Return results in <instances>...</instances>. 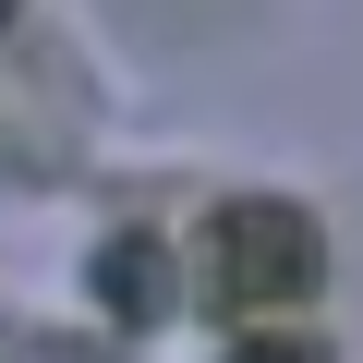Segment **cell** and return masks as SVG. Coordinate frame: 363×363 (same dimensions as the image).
I'll return each instance as SVG.
<instances>
[{"label":"cell","instance_id":"obj_1","mask_svg":"<svg viewBox=\"0 0 363 363\" xmlns=\"http://www.w3.org/2000/svg\"><path fill=\"white\" fill-rule=\"evenodd\" d=\"M194 267H206V279H194L206 303H230V315H267V303H303V291H315L327 242H315V218H303V206H279V194H242V206H218V218H206Z\"/></svg>","mask_w":363,"mask_h":363},{"label":"cell","instance_id":"obj_2","mask_svg":"<svg viewBox=\"0 0 363 363\" xmlns=\"http://www.w3.org/2000/svg\"><path fill=\"white\" fill-rule=\"evenodd\" d=\"M230 363H327V351H315V339H242Z\"/></svg>","mask_w":363,"mask_h":363}]
</instances>
